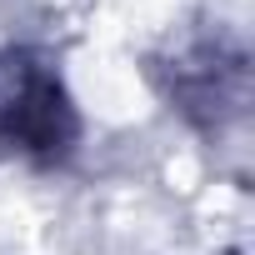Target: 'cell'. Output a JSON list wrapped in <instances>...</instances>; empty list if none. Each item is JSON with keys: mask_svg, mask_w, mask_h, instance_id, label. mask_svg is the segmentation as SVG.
I'll return each mask as SVG.
<instances>
[{"mask_svg": "<svg viewBox=\"0 0 255 255\" xmlns=\"http://www.w3.org/2000/svg\"><path fill=\"white\" fill-rule=\"evenodd\" d=\"M75 140V110L60 75L15 50L0 60V145L20 155H60Z\"/></svg>", "mask_w": 255, "mask_h": 255, "instance_id": "obj_1", "label": "cell"}]
</instances>
